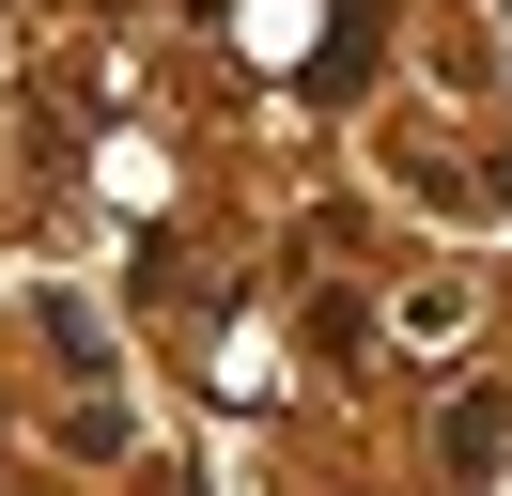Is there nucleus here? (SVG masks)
Instances as JSON below:
<instances>
[{
  "mask_svg": "<svg viewBox=\"0 0 512 496\" xmlns=\"http://www.w3.org/2000/svg\"><path fill=\"white\" fill-rule=\"evenodd\" d=\"M497 450H512V403H497V388H481V403H466V419H450V465H497Z\"/></svg>",
  "mask_w": 512,
  "mask_h": 496,
  "instance_id": "obj_1",
  "label": "nucleus"
}]
</instances>
